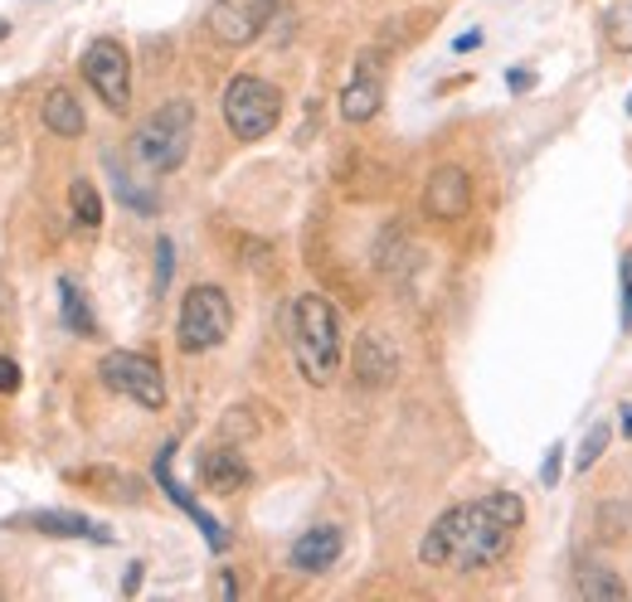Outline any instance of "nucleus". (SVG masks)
<instances>
[{
  "mask_svg": "<svg viewBox=\"0 0 632 602\" xmlns=\"http://www.w3.org/2000/svg\"><path fill=\"white\" fill-rule=\"evenodd\" d=\"M472 209V180L462 166H438L429 176V186H423V214L438 219V224H457V219H467Z\"/></svg>",
  "mask_w": 632,
  "mask_h": 602,
  "instance_id": "obj_9",
  "label": "nucleus"
},
{
  "mask_svg": "<svg viewBox=\"0 0 632 602\" xmlns=\"http://www.w3.org/2000/svg\"><path fill=\"white\" fill-rule=\"evenodd\" d=\"M83 78H88V88L113 113H127L131 107V59L117 40H93L83 49Z\"/></svg>",
  "mask_w": 632,
  "mask_h": 602,
  "instance_id": "obj_7",
  "label": "nucleus"
},
{
  "mask_svg": "<svg viewBox=\"0 0 632 602\" xmlns=\"http://www.w3.org/2000/svg\"><path fill=\"white\" fill-rule=\"evenodd\" d=\"M506 83L520 93V88H530V73H526V68H510V73H506Z\"/></svg>",
  "mask_w": 632,
  "mask_h": 602,
  "instance_id": "obj_26",
  "label": "nucleus"
},
{
  "mask_svg": "<svg viewBox=\"0 0 632 602\" xmlns=\"http://www.w3.org/2000/svg\"><path fill=\"white\" fill-rule=\"evenodd\" d=\"M608 442H613V423H593L589 437H583V447H579V457H575V472H589V466L608 452Z\"/></svg>",
  "mask_w": 632,
  "mask_h": 602,
  "instance_id": "obj_19",
  "label": "nucleus"
},
{
  "mask_svg": "<svg viewBox=\"0 0 632 602\" xmlns=\"http://www.w3.org/2000/svg\"><path fill=\"white\" fill-rule=\"evenodd\" d=\"M224 122L229 131H234L239 141H263L267 131L283 122V93L273 88L267 78L259 73H239V78H229L224 88Z\"/></svg>",
  "mask_w": 632,
  "mask_h": 602,
  "instance_id": "obj_5",
  "label": "nucleus"
},
{
  "mask_svg": "<svg viewBox=\"0 0 632 602\" xmlns=\"http://www.w3.org/2000/svg\"><path fill=\"white\" fill-rule=\"evenodd\" d=\"M170 273H176V249H170V239H156V292H166Z\"/></svg>",
  "mask_w": 632,
  "mask_h": 602,
  "instance_id": "obj_22",
  "label": "nucleus"
},
{
  "mask_svg": "<svg viewBox=\"0 0 632 602\" xmlns=\"http://www.w3.org/2000/svg\"><path fill=\"white\" fill-rule=\"evenodd\" d=\"M249 476H253L249 462H243L234 447H210L200 462V486L214 490V496H234V490L249 486Z\"/></svg>",
  "mask_w": 632,
  "mask_h": 602,
  "instance_id": "obj_15",
  "label": "nucleus"
},
{
  "mask_svg": "<svg viewBox=\"0 0 632 602\" xmlns=\"http://www.w3.org/2000/svg\"><path fill=\"white\" fill-rule=\"evenodd\" d=\"M350 370H356L360 389H385V384H394V374H399V350H394V340H389L385 330H365V336H356V350H350Z\"/></svg>",
  "mask_w": 632,
  "mask_h": 602,
  "instance_id": "obj_11",
  "label": "nucleus"
},
{
  "mask_svg": "<svg viewBox=\"0 0 632 602\" xmlns=\"http://www.w3.org/2000/svg\"><path fill=\"white\" fill-rule=\"evenodd\" d=\"M6 34H10V24H6V20H0V40H6Z\"/></svg>",
  "mask_w": 632,
  "mask_h": 602,
  "instance_id": "obj_30",
  "label": "nucleus"
},
{
  "mask_svg": "<svg viewBox=\"0 0 632 602\" xmlns=\"http://www.w3.org/2000/svg\"><path fill=\"white\" fill-rule=\"evenodd\" d=\"M287 346L307 384L326 389L340 370V316L322 292H302L287 311Z\"/></svg>",
  "mask_w": 632,
  "mask_h": 602,
  "instance_id": "obj_2",
  "label": "nucleus"
},
{
  "mask_svg": "<svg viewBox=\"0 0 632 602\" xmlns=\"http://www.w3.org/2000/svg\"><path fill=\"white\" fill-rule=\"evenodd\" d=\"M69 209H73V224L78 229H97L103 224V194H97L93 180H73L69 186Z\"/></svg>",
  "mask_w": 632,
  "mask_h": 602,
  "instance_id": "obj_18",
  "label": "nucleus"
},
{
  "mask_svg": "<svg viewBox=\"0 0 632 602\" xmlns=\"http://www.w3.org/2000/svg\"><path fill=\"white\" fill-rule=\"evenodd\" d=\"M190 131H194V103H190V97H170V103H161L137 127L131 151H137V161L151 170V176H170V170L186 166Z\"/></svg>",
  "mask_w": 632,
  "mask_h": 602,
  "instance_id": "obj_3",
  "label": "nucleus"
},
{
  "mask_svg": "<svg viewBox=\"0 0 632 602\" xmlns=\"http://www.w3.org/2000/svg\"><path fill=\"white\" fill-rule=\"evenodd\" d=\"M340 545H346V539H340L336 525H312V530L292 545V569L297 573H326L340 559Z\"/></svg>",
  "mask_w": 632,
  "mask_h": 602,
  "instance_id": "obj_13",
  "label": "nucleus"
},
{
  "mask_svg": "<svg viewBox=\"0 0 632 602\" xmlns=\"http://www.w3.org/2000/svg\"><path fill=\"white\" fill-rule=\"evenodd\" d=\"M623 326H632V253L623 257Z\"/></svg>",
  "mask_w": 632,
  "mask_h": 602,
  "instance_id": "obj_25",
  "label": "nucleus"
},
{
  "mask_svg": "<svg viewBox=\"0 0 632 602\" xmlns=\"http://www.w3.org/2000/svg\"><path fill=\"white\" fill-rule=\"evenodd\" d=\"M15 389H20V365L0 355V394H15Z\"/></svg>",
  "mask_w": 632,
  "mask_h": 602,
  "instance_id": "obj_24",
  "label": "nucleus"
},
{
  "mask_svg": "<svg viewBox=\"0 0 632 602\" xmlns=\"http://www.w3.org/2000/svg\"><path fill=\"white\" fill-rule=\"evenodd\" d=\"M59 311H64V326L73 330V336H93L97 330L88 302H83V292H78V282L73 277H59Z\"/></svg>",
  "mask_w": 632,
  "mask_h": 602,
  "instance_id": "obj_17",
  "label": "nucleus"
},
{
  "mask_svg": "<svg viewBox=\"0 0 632 602\" xmlns=\"http://www.w3.org/2000/svg\"><path fill=\"white\" fill-rule=\"evenodd\" d=\"M477 44H482V34H477V30H472V34H462V40H457L453 49H457V54H467V49H477Z\"/></svg>",
  "mask_w": 632,
  "mask_h": 602,
  "instance_id": "obj_28",
  "label": "nucleus"
},
{
  "mask_svg": "<svg viewBox=\"0 0 632 602\" xmlns=\"http://www.w3.org/2000/svg\"><path fill=\"white\" fill-rule=\"evenodd\" d=\"M608 40H613V49L632 54V0H628V6H618L613 15H608Z\"/></svg>",
  "mask_w": 632,
  "mask_h": 602,
  "instance_id": "obj_21",
  "label": "nucleus"
},
{
  "mask_svg": "<svg viewBox=\"0 0 632 602\" xmlns=\"http://www.w3.org/2000/svg\"><path fill=\"white\" fill-rule=\"evenodd\" d=\"M229 330H234V306H229L224 287H210V282L190 287L186 302H180L176 346L186 350V355H204V350H219V346H224Z\"/></svg>",
  "mask_w": 632,
  "mask_h": 602,
  "instance_id": "obj_4",
  "label": "nucleus"
},
{
  "mask_svg": "<svg viewBox=\"0 0 632 602\" xmlns=\"http://www.w3.org/2000/svg\"><path fill=\"white\" fill-rule=\"evenodd\" d=\"M97 379H103L113 394L141 403V409H166V374H161V365L141 350H107L103 365H97Z\"/></svg>",
  "mask_w": 632,
  "mask_h": 602,
  "instance_id": "obj_6",
  "label": "nucleus"
},
{
  "mask_svg": "<svg viewBox=\"0 0 632 602\" xmlns=\"http://www.w3.org/2000/svg\"><path fill=\"white\" fill-rule=\"evenodd\" d=\"M380 103H385V73H380V59L365 49L356 59V68H350L346 88H340V117L360 127V122H370L380 113Z\"/></svg>",
  "mask_w": 632,
  "mask_h": 602,
  "instance_id": "obj_10",
  "label": "nucleus"
},
{
  "mask_svg": "<svg viewBox=\"0 0 632 602\" xmlns=\"http://www.w3.org/2000/svg\"><path fill=\"white\" fill-rule=\"evenodd\" d=\"M618 413H623V433L632 437V403H623V409H618Z\"/></svg>",
  "mask_w": 632,
  "mask_h": 602,
  "instance_id": "obj_29",
  "label": "nucleus"
},
{
  "mask_svg": "<svg viewBox=\"0 0 632 602\" xmlns=\"http://www.w3.org/2000/svg\"><path fill=\"white\" fill-rule=\"evenodd\" d=\"M283 10V0H214L210 6V34L229 49L253 44Z\"/></svg>",
  "mask_w": 632,
  "mask_h": 602,
  "instance_id": "obj_8",
  "label": "nucleus"
},
{
  "mask_svg": "<svg viewBox=\"0 0 632 602\" xmlns=\"http://www.w3.org/2000/svg\"><path fill=\"white\" fill-rule=\"evenodd\" d=\"M520 520H526V500L510 496V490H492V496L438 515L419 545V559L429 563V569L482 573V569H492L496 559H506V549L516 545Z\"/></svg>",
  "mask_w": 632,
  "mask_h": 602,
  "instance_id": "obj_1",
  "label": "nucleus"
},
{
  "mask_svg": "<svg viewBox=\"0 0 632 602\" xmlns=\"http://www.w3.org/2000/svg\"><path fill=\"white\" fill-rule=\"evenodd\" d=\"M170 452H176V447H161V457H156V482H161V490H166V496L176 500V506L186 510V515H190L194 525H200V535L210 539V549H224V545H229V535L219 530V520H214V515H204V510H200V500H194L190 490L180 486L176 476H170Z\"/></svg>",
  "mask_w": 632,
  "mask_h": 602,
  "instance_id": "obj_14",
  "label": "nucleus"
},
{
  "mask_svg": "<svg viewBox=\"0 0 632 602\" xmlns=\"http://www.w3.org/2000/svg\"><path fill=\"white\" fill-rule=\"evenodd\" d=\"M628 588H623V579L618 573H603L599 563H589L583 569V598H623Z\"/></svg>",
  "mask_w": 632,
  "mask_h": 602,
  "instance_id": "obj_20",
  "label": "nucleus"
},
{
  "mask_svg": "<svg viewBox=\"0 0 632 602\" xmlns=\"http://www.w3.org/2000/svg\"><path fill=\"white\" fill-rule=\"evenodd\" d=\"M40 117H44V127L54 131V137H64V141L83 137V127H88V122H83V103L69 88H49L44 103H40Z\"/></svg>",
  "mask_w": 632,
  "mask_h": 602,
  "instance_id": "obj_16",
  "label": "nucleus"
},
{
  "mask_svg": "<svg viewBox=\"0 0 632 602\" xmlns=\"http://www.w3.org/2000/svg\"><path fill=\"white\" fill-rule=\"evenodd\" d=\"M559 466H565V442H555V447L545 452V466H540V486H555V482H559Z\"/></svg>",
  "mask_w": 632,
  "mask_h": 602,
  "instance_id": "obj_23",
  "label": "nucleus"
},
{
  "mask_svg": "<svg viewBox=\"0 0 632 602\" xmlns=\"http://www.w3.org/2000/svg\"><path fill=\"white\" fill-rule=\"evenodd\" d=\"M20 525L40 535H54V539H97V545H113V530L107 525L88 520V515H73V510H30Z\"/></svg>",
  "mask_w": 632,
  "mask_h": 602,
  "instance_id": "obj_12",
  "label": "nucleus"
},
{
  "mask_svg": "<svg viewBox=\"0 0 632 602\" xmlns=\"http://www.w3.org/2000/svg\"><path fill=\"white\" fill-rule=\"evenodd\" d=\"M122 588H127V593H137V588H141V563H131L127 579H122Z\"/></svg>",
  "mask_w": 632,
  "mask_h": 602,
  "instance_id": "obj_27",
  "label": "nucleus"
},
{
  "mask_svg": "<svg viewBox=\"0 0 632 602\" xmlns=\"http://www.w3.org/2000/svg\"><path fill=\"white\" fill-rule=\"evenodd\" d=\"M628 113H632V97H628Z\"/></svg>",
  "mask_w": 632,
  "mask_h": 602,
  "instance_id": "obj_31",
  "label": "nucleus"
}]
</instances>
